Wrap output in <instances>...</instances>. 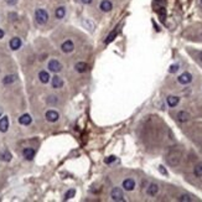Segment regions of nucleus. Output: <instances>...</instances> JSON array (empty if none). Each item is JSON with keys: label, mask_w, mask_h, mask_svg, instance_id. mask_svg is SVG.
Listing matches in <instances>:
<instances>
[{"label": "nucleus", "mask_w": 202, "mask_h": 202, "mask_svg": "<svg viewBox=\"0 0 202 202\" xmlns=\"http://www.w3.org/2000/svg\"><path fill=\"white\" fill-rule=\"evenodd\" d=\"M35 19H36V21H37L40 25H44V24H46L47 20H48V14H47V11L44 10V9H37L36 13H35Z\"/></svg>", "instance_id": "f257e3e1"}, {"label": "nucleus", "mask_w": 202, "mask_h": 202, "mask_svg": "<svg viewBox=\"0 0 202 202\" xmlns=\"http://www.w3.org/2000/svg\"><path fill=\"white\" fill-rule=\"evenodd\" d=\"M111 197L114 201H124V195H123V191L119 187H114L111 192Z\"/></svg>", "instance_id": "f03ea898"}, {"label": "nucleus", "mask_w": 202, "mask_h": 202, "mask_svg": "<svg viewBox=\"0 0 202 202\" xmlns=\"http://www.w3.org/2000/svg\"><path fill=\"white\" fill-rule=\"evenodd\" d=\"M48 70L57 73V72H60L62 70V65L60 63V61H57V60H51L48 62Z\"/></svg>", "instance_id": "7ed1b4c3"}, {"label": "nucleus", "mask_w": 202, "mask_h": 202, "mask_svg": "<svg viewBox=\"0 0 202 202\" xmlns=\"http://www.w3.org/2000/svg\"><path fill=\"white\" fill-rule=\"evenodd\" d=\"M191 81H192V76L189 72H185L181 76H179V82L181 85H189Z\"/></svg>", "instance_id": "20e7f679"}, {"label": "nucleus", "mask_w": 202, "mask_h": 202, "mask_svg": "<svg viewBox=\"0 0 202 202\" xmlns=\"http://www.w3.org/2000/svg\"><path fill=\"white\" fill-rule=\"evenodd\" d=\"M61 48H62V51H63V52L68 53V52H72V51H73V48H74V45H73V42H72V41L67 40V41H65V42L62 44Z\"/></svg>", "instance_id": "39448f33"}, {"label": "nucleus", "mask_w": 202, "mask_h": 202, "mask_svg": "<svg viewBox=\"0 0 202 202\" xmlns=\"http://www.w3.org/2000/svg\"><path fill=\"white\" fill-rule=\"evenodd\" d=\"M123 187H124V190H127V191H133L134 187H135V181H134L133 179L124 180L123 181Z\"/></svg>", "instance_id": "423d86ee"}, {"label": "nucleus", "mask_w": 202, "mask_h": 202, "mask_svg": "<svg viewBox=\"0 0 202 202\" xmlns=\"http://www.w3.org/2000/svg\"><path fill=\"white\" fill-rule=\"evenodd\" d=\"M99 7H100V10H102V11H104V13H109V11H111V10L113 9V5H112V3L109 1V0H103V1L100 3Z\"/></svg>", "instance_id": "0eeeda50"}, {"label": "nucleus", "mask_w": 202, "mask_h": 202, "mask_svg": "<svg viewBox=\"0 0 202 202\" xmlns=\"http://www.w3.org/2000/svg\"><path fill=\"white\" fill-rule=\"evenodd\" d=\"M7 128H9V119H7V117H3L0 119V131L5 133Z\"/></svg>", "instance_id": "6e6552de"}, {"label": "nucleus", "mask_w": 202, "mask_h": 202, "mask_svg": "<svg viewBox=\"0 0 202 202\" xmlns=\"http://www.w3.org/2000/svg\"><path fill=\"white\" fill-rule=\"evenodd\" d=\"M21 47V40L19 37H14L10 40V48L11 50H19Z\"/></svg>", "instance_id": "1a4fd4ad"}, {"label": "nucleus", "mask_w": 202, "mask_h": 202, "mask_svg": "<svg viewBox=\"0 0 202 202\" xmlns=\"http://www.w3.org/2000/svg\"><path fill=\"white\" fill-rule=\"evenodd\" d=\"M46 119L48 122H56L58 119V113L56 111H48V112H46Z\"/></svg>", "instance_id": "9d476101"}, {"label": "nucleus", "mask_w": 202, "mask_h": 202, "mask_svg": "<svg viewBox=\"0 0 202 202\" xmlns=\"http://www.w3.org/2000/svg\"><path fill=\"white\" fill-rule=\"evenodd\" d=\"M22 154H24L25 159H27V160H32V159H33V156H35V150L31 149V148H26V149H24Z\"/></svg>", "instance_id": "9b49d317"}, {"label": "nucleus", "mask_w": 202, "mask_h": 202, "mask_svg": "<svg viewBox=\"0 0 202 202\" xmlns=\"http://www.w3.org/2000/svg\"><path fill=\"white\" fill-rule=\"evenodd\" d=\"M62 86H63V81L61 77H58V76L52 77V87L53 88H61Z\"/></svg>", "instance_id": "f8f14e48"}, {"label": "nucleus", "mask_w": 202, "mask_h": 202, "mask_svg": "<svg viewBox=\"0 0 202 202\" xmlns=\"http://www.w3.org/2000/svg\"><path fill=\"white\" fill-rule=\"evenodd\" d=\"M180 102V98L179 97H175V96H170L167 97V104L170 107H176Z\"/></svg>", "instance_id": "ddd939ff"}, {"label": "nucleus", "mask_w": 202, "mask_h": 202, "mask_svg": "<svg viewBox=\"0 0 202 202\" xmlns=\"http://www.w3.org/2000/svg\"><path fill=\"white\" fill-rule=\"evenodd\" d=\"M31 117L29 115V114H24V115H21L20 118H19V123L20 124H22V125H29L30 123H31Z\"/></svg>", "instance_id": "4468645a"}, {"label": "nucleus", "mask_w": 202, "mask_h": 202, "mask_svg": "<svg viewBox=\"0 0 202 202\" xmlns=\"http://www.w3.org/2000/svg\"><path fill=\"white\" fill-rule=\"evenodd\" d=\"M0 160H3V161H10L11 160V154L7 150L0 151Z\"/></svg>", "instance_id": "2eb2a0df"}, {"label": "nucleus", "mask_w": 202, "mask_h": 202, "mask_svg": "<svg viewBox=\"0 0 202 202\" xmlns=\"http://www.w3.org/2000/svg\"><path fill=\"white\" fill-rule=\"evenodd\" d=\"M157 191H159V186L156 183H151L150 186H149V189H148V195H150V196H155L156 193H157Z\"/></svg>", "instance_id": "dca6fc26"}, {"label": "nucleus", "mask_w": 202, "mask_h": 202, "mask_svg": "<svg viewBox=\"0 0 202 202\" xmlns=\"http://www.w3.org/2000/svg\"><path fill=\"white\" fill-rule=\"evenodd\" d=\"M39 78H40V81L42 82V83H47V82L50 81V74H48V72H46V71H41V72L39 73Z\"/></svg>", "instance_id": "f3484780"}, {"label": "nucleus", "mask_w": 202, "mask_h": 202, "mask_svg": "<svg viewBox=\"0 0 202 202\" xmlns=\"http://www.w3.org/2000/svg\"><path fill=\"white\" fill-rule=\"evenodd\" d=\"M74 68H76L77 72L83 73V72H86V70H87V65H86V62H78V63H76Z\"/></svg>", "instance_id": "a211bd4d"}, {"label": "nucleus", "mask_w": 202, "mask_h": 202, "mask_svg": "<svg viewBox=\"0 0 202 202\" xmlns=\"http://www.w3.org/2000/svg\"><path fill=\"white\" fill-rule=\"evenodd\" d=\"M55 15H56V18H57V19H63V18H65V15H66V9H65L63 6L57 7Z\"/></svg>", "instance_id": "6ab92c4d"}, {"label": "nucleus", "mask_w": 202, "mask_h": 202, "mask_svg": "<svg viewBox=\"0 0 202 202\" xmlns=\"http://www.w3.org/2000/svg\"><path fill=\"white\" fill-rule=\"evenodd\" d=\"M177 119L180 120V122H187L189 119H190V115H189V113L187 112H179V114H177Z\"/></svg>", "instance_id": "aec40b11"}, {"label": "nucleus", "mask_w": 202, "mask_h": 202, "mask_svg": "<svg viewBox=\"0 0 202 202\" xmlns=\"http://www.w3.org/2000/svg\"><path fill=\"white\" fill-rule=\"evenodd\" d=\"M16 81V77L13 74H9V76H6V77L3 79V83L4 85H10V83H14Z\"/></svg>", "instance_id": "412c9836"}, {"label": "nucleus", "mask_w": 202, "mask_h": 202, "mask_svg": "<svg viewBox=\"0 0 202 202\" xmlns=\"http://www.w3.org/2000/svg\"><path fill=\"white\" fill-rule=\"evenodd\" d=\"M193 172H195V175L197 176V177H201V176H202V163H198L195 166V170H193Z\"/></svg>", "instance_id": "4be33fe9"}, {"label": "nucleus", "mask_w": 202, "mask_h": 202, "mask_svg": "<svg viewBox=\"0 0 202 202\" xmlns=\"http://www.w3.org/2000/svg\"><path fill=\"white\" fill-rule=\"evenodd\" d=\"M115 36H117V30H113L111 33H109V35L107 36V39H105V41L104 42L105 44H109V42H112V41L115 39Z\"/></svg>", "instance_id": "5701e85b"}, {"label": "nucleus", "mask_w": 202, "mask_h": 202, "mask_svg": "<svg viewBox=\"0 0 202 202\" xmlns=\"http://www.w3.org/2000/svg\"><path fill=\"white\" fill-rule=\"evenodd\" d=\"M76 195V190H68L66 192V195H65V200H70V198H72L73 196Z\"/></svg>", "instance_id": "b1692460"}, {"label": "nucleus", "mask_w": 202, "mask_h": 202, "mask_svg": "<svg viewBox=\"0 0 202 202\" xmlns=\"http://www.w3.org/2000/svg\"><path fill=\"white\" fill-rule=\"evenodd\" d=\"M159 16H160V20L161 21H165V18H166V11L164 7H161V9L159 10Z\"/></svg>", "instance_id": "393cba45"}, {"label": "nucleus", "mask_w": 202, "mask_h": 202, "mask_svg": "<svg viewBox=\"0 0 202 202\" xmlns=\"http://www.w3.org/2000/svg\"><path fill=\"white\" fill-rule=\"evenodd\" d=\"M179 70V65H172L171 67H170V70H169V72L170 73H175L176 71Z\"/></svg>", "instance_id": "a878e982"}, {"label": "nucleus", "mask_w": 202, "mask_h": 202, "mask_svg": "<svg viewBox=\"0 0 202 202\" xmlns=\"http://www.w3.org/2000/svg\"><path fill=\"white\" fill-rule=\"evenodd\" d=\"M114 160H115V156H113V155H112V156H108V157L104 160V163H105V164H111V163H113V161H114Z\"/></svg>", "instance_id": "bb28decb"}, {"label": "nucleus", "mask_w": 202, "mask_h": 202, "mask_svg": "<svg viewBox=\"0 0 202 202\" xmlns=\"http://www.w3.org/2000/svg\"><path fill=\"white\" fill-rule=\"evenodd\" d=\"M179 200H180V201H191V197H190V196H187V195H182Z\"/></svg>", "instance_id": "cd10ccee"}, {"label": "nucleus", "mask_w": 202, "mask_h": 202, "mask_svg": "<svg viewBox=\"0 0 202 202\" xmlns=\"http://www.w3.org/2000/svg\"><path fill=\"white\" fill-rule=\"evenodd\" d=\"M5 1H6L7 5H11L13 6V5H15L16 3H18V0H5Z\"/></svg>", "instance_id": "c85d7f7f"}, {"label": "nucleus", "mask_w": 202, "mask_h": 202, "mask_svg": "<svg viewBox=\"0 0 202 202\" xmlns=\"http://www.w3.org/2000/svg\"><path fill=\"white\" fill-rule=\"evenodd\" d=\"M159 169H160V171H161V174H164V175H166L167 172H166V170L164 169V166H159Z\"/></svg>", "instance_id": "c756f323"}, {"label": "nucleus", "mask_w": 202, "mask_h": 202, "mask_svg": "<svg viewBox=\"0 0 202 202\" xmlns=\"http://www.w3.org/2000/svg\"><path fill=\"white\" fill-rule=\"evenodd\" d=\"M92 1H93V0H82V3H83V4H91Z\"/></svg>", "instance_id": "7c9ffc66"}, {"label": "nucleus", "mask_w": 202, "mask_h": 202, "mask_svg": "<svg viewBox=\"0 0 202 202\" xmlns=\"http://www.w3.org/2000/svg\"><path fill=\"white\" fill-rule=\"evenodd\" d=\"M3 37H4V31L0 29V39H3Z\"/></svg>", "instance_id": "2f4dec72"}, {"label": "nucleus", "mask_w": 202, "mask_h": 202, "mask_svg": "<svg viewBox=\"0 0 202 202\" xmlns=\"http://www.w3.org/2000/svg\"><path fill=\"white\" fill-rule=\"evenodd\" d=\"M200 58H201V61H202V52L200 53Z\"/></svg>", "instance_id": "473e14b6"}, {"label": "nucleus", "mask_w": 202, "mask_h": 202, "mask_svg": "<svg viewBox=\"0 0 202 202\" xmlns=\"http://www.w3.org/2000/svg\"><path fill=\"white\" fill-rule=\"evenodd\" d=\"M0 115H1V109H0Z\"/></svg>", "instance_id": "72a5a7b5"}, {"label": "nucleus", "mask_w": 202, "mask_h": 202, "mask_svg": "<svg viewBox=\"0 0 202 202\" xmlns=\"http://www.w3.org/2000/svg\"><path fill=\"white\" fill-rule=\"evenodd\" d=\"M201 4H202V0H201Z\"/></svg>", "instance_id": "f704fd0d"}]
</instances>
